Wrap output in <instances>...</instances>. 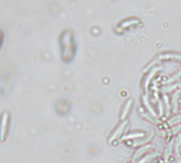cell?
Returning <instances> with one entry per match:
<instances>
[{"label": "cell", "mask_w": 181, "mask_h": 163, "mask_svg": "<svg viewBox=\"0 0 181 163\" xmlns=\"http://www.w3.org/2000/svg\"><path fill=\"white\" fill-rule=\"evenodd\" d=\"M10 127V114L8 111H3L0 115V142H4L8 136Z\"/></svg>", "instance_id": "cell-1"}, {"label": "cell", "mask_w": 181, "mask_h": 163, "mask_svg": "<svg viewBox=\"0 0 181 163\" xmlns=\"http://www.w3.org/2000/svg\"><path fill=\"white\" fill-rule=\"evenodd\" d=\"M126 125H127V122H122V124H120L119 126H118V128L115 130V132L113 133V135L110 138V142H112V141H114L115 139H117L118 136L120 135V134L122 133V131H124V129H125V127H126Z\"/></svg>", "instance_id": "cell-2"}, {"label": "cell", "mask_w": 181, "mask_h": 163, "mask_svg": "<svg viewBox=\"0 0 181 163\" xmlns=\"http://www.w3.org/2000/svg\"><path fill=\"white\" fill-rule=\"evenodd\" d=\"M131 104H132V100H129V101H128L127 104H126L125 107H124V110H122V115H120V118H122V120H125V118H126L127 114L129 113V111H130Z\"/></svg>", "instance_id": "cell-3"}, {"label": "cell", "mask_w": 181, "mask_h": 163, "mask_svg": "<svg viewBox=\"0 0 181 163\" xmlns=\"http://www.w3.org/2000/svg\"><path fill=\"white\" fill-rule=\"evenodd\" d=\"M151 148H152V146H151V145H148V146H144V147H142L141 149H138V151L135 152V155H134V157H133V160H135L136 158H138V157H140V156H141L142 154H143V152L145 151V150L151 149Z\"/></svg>", "instance_id": "cell-4"}, {"label": "cell", "mask_w": 181, "mask_h": 163, "mask_svg": "<svg viewBox=\"0 0 181 163\" xmlns=\"http://www.w3.org/2000/svg\"><path fill=\"white\" fill-rule=\"evenodd\" d=\"M158 154H154V152H152V154H149V155H147L146 157L145 158H143L140 162H138V163H146V162H149V161L151 160V159H154L156 157H158Z\"/></svg>", "instance_id": "cell-5"}, {"label": "cell", "mask_w": 181, "mask_h": 163, "mask_svg": "<svg viewBox=\"0 0 181 163\" xmlns=\"http://www.w3.org/2000/svg\"><path fill=\"white\" fill-rule=\"evenodd\" d=\"M145 133L143 132H138V133H131L129 135H126L122 138V140H129V139H136V138H143Z\"/></svg>", "instance_id": "cell-6"}, {"label": "cell", "mask_w": 181, "mask_h": 163, "mask_svg": "<svg viewBox=\"0 0 181 163\" xmlns=\"http://www.w3.org/2000/svg\"><path fill=\"white\" fill-rule=\"evenodd\" d=\"M179 94H180V92H176L175 94H174V96H173V100H172V104H173V109L174 111H177V99H178L179 97Z\"/></svg>", "instance_id": "cell-7"}, {"label": "cell", "mask_w": 181, "mask_h": 163, "mask_svg": "<svg viewBox=\"0 0 181 163\" xmlns=\"http://www.w3.org/2000/svg\"><path fill=\"white\" fill-rule=\"evenodd\" d=\"M144 104H145V106L147 107V109H148V111L150 113H151L152 115H153L154 117L157 116V114H156V112H154L153 110H152V108H151V106L149 104V102H148V99H147V97H144Z\"/></svg>", "instance_id": "cell-8"}, {"label": "cell", "mask_w": 181, "mask_h": 163, "mask_svg": "<svg viewBox=\"0 0 181 163\" xmlns=\"http://www.w3.org/2000/svg\"><path fill=\"white\" fill-rule=\"evenodd\" d=\"M151 134H150V135L148 136V138H146V139H144V140H142V141H138V140H136V141H134L133 142V145H134V146H135V145H141V144H144V143H147V142L149 141V140L151 139Z\"/></svg>", "instance_id": "cell-9"}, {"label": "cell", "mask_w": 181, "mask_h": 163, "mask_svg": "<svg viewBox=\"0 0 181 163\" xmlns=\"http://www.w3.org/2000/svg\"><path fill=\"white\" fill-rule=\"evenodd\" d=\"M173 143H174V141L170 142L169 145H168L167 148H166V151H165V159H167V158L169 157L170 152H172V148H173Z\"/></svg>", "instance_id": "cell-10"}, {"label": "cell", "mask_w": 181, "mask_h": 163, "mask_svg": "<svg viewBox=\"0 0 181 163\" xmlns=\"http://www.w3.org/2000/svg\"><path fill=\"white\" fill-rule=\"evenodd\" d=\"M177 143H176V151L179 152V148H180V145H181V133L179 134V136L177 138Z\"/></svg>", "instance_id": "cell-11"}, {"label": "cell", "mask_w": 181, "mask_h": 163, "mask_svg": "<svg viewBox=\"0 0 181 163\" xmlns=\"http://www.w3.org/2000/svg\"><path fill=\"white\" fill-rule=\"evenodd\" d=\"M180 120H181V115H179V116H176L175 118H172L168 123H169V125H174V124L178 123V122H180Z\"/></svg>", "instance_id": "cell-12"}, {"label": "cell", "mask_w": 181, "mask_h": 163, "mask_svg": "<svg viewBox=\"0 0 181 163\" xmlns=\"http://www.w3.org/2000/svg\"><path fill=\"white\" fill-rule=\"evenodd\" d=\"M164 100H165V104H166V114H169V102H168V98L166 96H164Z\"/></svg>", "instance_id": "cell-13"}, {"label": "cell", "mask_w": 181, "mask_h": 163, "mask_svg": "<svg viewBox=\"0 0 181 163\" xmlns=\"http://www.w3.org/2000/svg\"><path fill=\"white\" fill-rule=\"evenodd\" d=\"M178 85H173V86H168V88H163V92H165V93H167V92H170L173 91V90H175L176 88H177Z\"/></svg>", "instance_id": "cell-14"}, {"label": "cell", "mask_w": 181, "mask_h": 163, "mask_svg": "<svg viewBox=\"0 0 181 163\" xmlns=\"http://www.w3.org/2000/svg\"><path fill=\"white\" fill-rule=\"evenodd\" d=\"M159 111H160V116H162L163 114V106H162V102L159 100Z\"/></svg>", "instance_id": "cell-15"}, {"label": "cell", "mask_w": 181, "mask_h": 163, "mask_svg": "<svg viewBox=\"0 0 181 163\" xmlns=\"http://www.w3.org/2000/svg\"><path fill=\"white\" fill-rule=\"evenodd\" d=\"M144 116H145V117H146L147 120H151V122H153V123H157V122H158V120H156V118H151V117H150V116H149L148 114H144Z\"/></svg>", "instance_id": "cell-16"}, {"label": "cell", "mask_w": 181, "mask_h": 163, "mask_svg": "<svg viewBox=\"0 0 181 163\" xmlns=\"http://www.w3.org/2000/svg\"><path fill=\"white\" fill-rule=\"evenodd\" d=\"M180 128H181V126H178V127H177V128L173 129V130H172V132H173V133H176V132H177V131H179V130H180Z\"/></svg>", "instance_id": "cell-17"}, {"label": "cell", "mask_w": 181, "mask_h": 163, "mask_svg": "<svg viewBox=\"0 0 181 163\" xmlns=\"http://www.w3.org/2000/svg\"><path fill=\"white\" fill-rule=\"evenodd\" d=\"M1 43H2V31L0 29V45H1Z\"/></svg>", "instance_id": "cell-18"}, {"label": "cell", "mask_w": 181, "mask_h": 163, "mask_svg": "<svg viewBox=\"0 0 181 163\" xmlns=\"http://www.w3.org/2000/svg\"><path fill=\"white\" fill-rule=\"evenodd\" d=\"M178 163H180V162H178Z\"/></svg>", "instance_id": "cell-19"}]
</instances>
